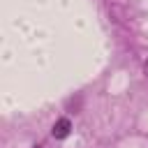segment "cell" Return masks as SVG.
<instances>
[{"label": "cell", "mask_w": 148, "mask_h": 148, "mask_svg": "<svg viewBox=\"0 0 148 148\" xmlns=\"http://www.w3.org/2000/svg\"><path fill=\"white\" fill-rule=\"evenodd\" d=\"M72 132V120L69 118H58L56 125H53V136L56 139H67Z\"/></svg>", "instance_id": "obj_1"}, {"label": "cell", "mask_w": 148, "mask_h": 148, "mask_svg": "<svg viewBox=\"0 0 148 148\" xmlns=\"http://www.w3.org/2000/svg\"><path fill=\"white\" fill-rule=\"evenodd\" d=\"M143 69H146V74H148V60H146V62H143Z\"/></svg>", "instance_id": "obj_2"}]
</instances>
